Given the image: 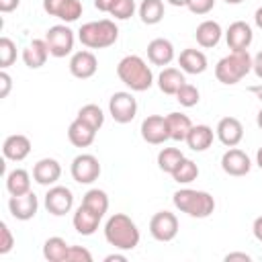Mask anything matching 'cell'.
<instances>
[{
	"label": "cell",
	"instance_id": "cell-1",
	"mask_svg": "<svg viewBox=\"0 0 262 262\" xmlns=\"http://www.w3.org/2000/svg\"><path fill=\"white\" fill-rule=\"evenodd\" d=\"M104 237L119 250H133L139 244V229L125 213H115L104 225Z\"/></svg>",
	"mask_w": 262,
	"mask_h": 262
},
{
	"label": "cell",
	"instance_id": "cell-2",
	"mask_svg": "<svg viewBox=\"0 0 262 262\" xmlns=\"http://www.w3.org/2000/svg\"><path fill=\"white\" fill-rule=\"evenodd\" d=\"M117 76L121 78L123 84H127L135 92L147 90L151 86V82H154L151 70L147 68V63L139 55H127V57H123L119 61V66H117Z\"/></svg>",
	"mask_w": 262,
	"mask_h": 262
},
{
	"label": "cell",
	"instance_id": "cell-3",
	"mask_svg": "<svg viewBox=\"0 0 262 262\" xmlns=\"http://www.w3.org/2000/svg\"><path fill=\"white\" fill-rule=\"evenodd\" d=\"M174 205L182 213L196 217V219H205L215 211V199L205 190H192V188L176 190L174 192Z\"/></svg>",
	"mask_w": 262,
	"mask_h": 262
},
{
	"label": "cell",
	"instance_id": "cell-4",
	"mask_svg": "<svg viewBox=\"0 0 262 262\" xmlns=\"http://www.w3.org/2000/svg\"><path fill=\"white\" fill-rule=\"evenodd\" d=\"M254 59L250 57L248 49L244 51H231L229 55L221 57L215 66V76L221 84H237L250 70Z\"/></svg>",
	"mask_w": 262,
	"mask_h": 262
},
{
	"label": "cell",
	"instance_id": "cell-5",
	"mask_svg": "<svg viewBox=\"0 0 262 262\" xmlns=\"http://www.w3.org/2000/svg\"><path fill=\"white\" fill-rule=\"evenodd\" d=\"M78 37L82 45L90 49H102V47H111L117 41L119 29L113 20L102 18V20H92V23L82 25V29L78 31Z\"/></svg>",
	"mask_w": 262,
	"mask_h": 262
},
{
	"label": "cell",
	"instance_id": "cell-6",
	"mask_svg": "<svg viewBox=\"0 0 262 262\" xmlns=\"http://www.w3.org/2000/svg\"><path fill=\"white\" fill-rule=\"evenodd\" d=\"M45 41L49 47V55L53 57H66L74 49V33L66 25L51 27L45 35Z\"/></svg>",
	"mask_w": 262,
	"mask_h": 262
},
{
	"label": "cell",
	"instance_id": "cell-7",
	"mask_svg": "<svg viewBox=\"0 0 262 262\" xmlns=\"http://www.w3.org/2000/svg\"><path fill=\"white\" fill-rule=\"evenodd\" d=\"M108 111L117 123H131L137 115V100L129 92H115L108 100Z\"/></svg>",
	"mask_w": 262,
	"mask_h": 262
},
{
	"label": "cell",
	"instance_id": "cell-8",
	"mask_svg": "<svg viewBox=\"0 0 262 262\" xmlns=\"http://www.w3.org/2000/svg\"><path fill=\"white\" fill-rule=\"evenodd\" d=\"M149 233L158 242H172L178 233V219L170 211H160L149 221Z\"/></svg>",
	"mask_w": 262,
	"mask_h": 262
},
{
	"label": "cell",
	"instance_id": "cell-9",
	"mask_svg": "<svg viewBox=\"0 0 262 262\" xmlns=\"http://www.w3.org/2000/svg\"><path fill=\"white\" fill-rule=\"evenodd\" d=\"M72 176L80 184H90L100 176V164L92 154L76 156L72 162Z\"/></svg>",
	"mask_w": 262,
	"mask_h": 262
},
{
	"label": "cell",
	"instance_id": "cell-10",
	"mask_svg": "<svg viewBox=\"0 0 262 262\" xmlns=\"http://www.w3.org/2000/svg\"><path fill=\"white\" fill-rule=\"evenodd\" d=\"M141 137L151 143V145H160L166 139H170V131H168V121L162 115H149L143 119L141 123Z\"/></svg>",
	"mask_w": 262,
	"mask_h": 262
},
{
	"label": "cell",
	"instance_id": "cell-11",
	"mask_svg": "<svg viewBox=\"0 0 262 262\" xmlns=\"http://www.w3.org/2000/svg\"><path fill=\"white\" fill-rule=\"evenodd\" d=\"M72 205H74V194L66 186H53L45 194V209L55 217H61V215L70 213Z\"/></svg>",
	"mask_w": 262,
	"mask_h": 262
},
{
	"label": "cell",
	"instance_id": "cell-12",
	"mask_svg": "<svg viewBox=\"0 0 262 262\" xmlns=\"http://www.w3.org/2000/svg\"><path fill=\"white\" fill-rule=\"evenodd\" d=\"M37 207H39L37 196H35V192H31V190L25 192V194L10 196V201H8L10 215H12L14 219H18V221H29V219H33L35 213H37Z\"/></svg>",
	"mask_w": 262,
	"mask_h": 262
},
{
	"label": "cell",
	"instance_id": "cell-13",
	"mask_svg": "<svg viewBox=\"0 0 262 262\" xmlns=\"http://www.w3.org/2000/svg\"><path fill=\"white\" fill-rule=\"evenodd\" d=\"M221 168H223V172L229 174V176H246V174L250 172V168H252V162H250V158H248L242 149L231 147V149H227V151L223 154V158H221Z\"/></svg>",
	"mask_w": 262,
	"mask_h": 262
},
{
	"label": "cell",
	"instance_id": "cell-14",
	"mask_svg": "<svg viewBox=\"0 0 262 262\" xmlns=\"http://www.w3.org/2000/svg\"><path fill=\"white\" fill-rule=\"evenodd\" d=\"M252 37H254V35H252V29H250V25L244 23V20L231 23L229 29H227V33H225L227 47H229L231 51H244V49H248L250 43H252Z\"/></svg>",
	"mask_w": 262,
	"mask_h": 262
},
{
	"label": "cell",
	"instance_id": "cell-15",
	"mask_svg": "<svg viewBox=\"0 0 262 262\" xmlns=\"http://www.w3.org/2000/svg\"><path fill=\"white\" fill-rule=\"evenodd\" d=\"M96 70H98V61H96L92 51H78L70 59V72H72L74 78L88 80L96 74Z\"/></svg>",
	"mask_w": 262,
	"mask_h": 262
},
{
	"label": "cell",
	"instance_id": "cell-16",
	"mask_svg": "<svg viewBox=\"0 0 262 262\" xmlns=\"http://www.w3.org/2000/svg\"><path fill=\"white\" fill-rule=\"evenodd\" d=\"M217 137L223 145L235 147L244 137V127L235 117H223L217 123Z\"/></svg>",
	"mask_w": 262,
	"mask_h": 262
},
{
	"label": "cell",
	"instance_id": "cell-17",
	"mask_svg": "<svg viewBox=\"0 0 262 262\" xmlns=\"http://www.w3.org/2000/svg\"><path fill=\"white\" fill-rule=\"evenodd\" d=\"M59 176H61V166H59V162L53 160V158H43V160H39V162L33 166V178H35V182L41 184V186L53 184L55 180H59Z\"/></svg>",
	"mask_w": 262,
	"mask_h": 262
},
{
	"label": "cell",
	"instance_id": "cell-18",
	"mask_svg": "<svg viewBox=\"0 0 262 262\" xmlns=\"http://www.w3.org/2000/svg\"><path fill=\"white\" fill-rule=\"evenodd\" d=\"M31 151V141L27 135H20V133H14L10 137L4 139L2 143V154L4 158L12 160V162H23Z\"/></svg>",
	"mask_w": 262,
	"mask_h": 262
},
{
	"label": "cell",
	"instance_id": "cell-19",
	"mask_svg": "<svg viewBox=\"0 0 262 262\" xmlns=\"http://www.w3.org/2000/svg\"><path fill=\"white\" fill-rule=\"evenodd\" d=\"M47 55H49V47H47V41L45 39H33L23 49V61L31 70H37V68L45 66Z\"/></svg>",
	"mask_w": 262,
	"mask_h": 262
},
{
	"label": "cell",
	"instance_id": "cell-20",
	"mask_svg": "<svg viewBox=\"0 0 262 262\" xmlns=\"http://www.w3.org/2000/svg\"><path fill=\"white\" fill-rule=\"evenodd\" d=\"M172 57H174V47H172V43L168 39L158 37V39L149 41V45H147V59L154 66H168L172 61Z\"/></svg>",
	"mask_w": 262,
	"mask_h": 262
},
{
	"label": "cell",
	"instance_id": "cell-21",
	"mask_svg": "<svg viewBox=\"0 0 262 262\" xmlns=\"http://www.w3.org/2000/svg\"><path fill=\"white\" fill-rule=\"evenodd\" d=\"M100 215H96L94 211H90L88 207L80 205L78 211L74 213V227L78 233L82 235H92L96 229H98V223H100Z\"/></svg>",
	"mask_w": 262,
	"mask_h": 262
},
{
	"label": "cell",
	"instance_id": "cell-22",
	"mask_svg": "<svg viewBox=\"0 0 262 262\" xmlns=\"http://www.w3.org/2000/svg\"><path fill=\"white\" fill-rule=\"evenodd\" d=\"M94 135H96V129H92L78 117H76V121H72V125L68 129V139L76 147H88L94 141Z\"/></svg>",
	"mask_w": 262,
	"mask_h": 262
},
{
	"label": "cell",
	"instance_id": "cell-23",
	"mask_svg": "<svg viewBox=\"0 0 262 262\" xmlns=\"http://www.w3.org/2000/svg\"><path fill=\"white\" fill-rule=\"evenodd\" d=\"M178 63H180V68L186 74H203L207 70V57H205V53L199 51V49H192V47H188V49H184L180 53Z\"/></svg>",
	"mask_w": 262,
	"mask_h": 262
},
{
	"label": "cell",
	"instance_id": "cell-24",
	"mask_svg": "<svg viewBox=\"0 0 262 262\" xmlns=\"http://www.w3.org/2000/svg\"><path fill=\"white\" fill-rule=\"evenodd\" d=\"M184 141L192 151H205L213 143V129L209 125H192Z\"/></svg>",
	"mask_w": 262,
	"mask_h": 262
},
{
	"label": "cell",
	"instance_id": "cell-25",
	"mask_svg": "<svg viewBox=\"0 0 262 262\" xmlns=\"http://www.w3.org/2000/svg\"><path fill=\"white\" fill-rule=\"evenodd\" d=\"M186 80H184V76H182V72L180 70H176V68H164L162 72H160V76H158V86H160V90L164 92V94H174L176 96V92H178V88L184 84Z\"/></svg>",
	"mask_w": 262,
	"mask_h": 262
},
{
	"label": "cell",
	"instance_id": "cell-26",
	"mask_svg": "<svg viewBox=\"0 0 262 262\" xmlns=\"http://www.w3.org/2000/svg\"><path fill=\"white\" fill-rule=\"evenodd\" d=\"M196 43L201 47H215L221 39V27L215 20H203L196 27Z\"/></svg>",
	"mask_w": 262,
	"mask_h": 262
},
{
	"label": "cell",
	"instance_id": "cell-27",
	"mask_svg": "<svg viewBox=\"0 0 262 262\" xmlns=\"http://www.w3.org/2000/svg\"><path fill=\"white\" fill-rule=\"evenodd\" d=\"M166 121H168L170 139H174V141H184L186 135H188V131L192 129L190 119L186 115H182V113H170L166 117Z\"/></svg>",
	"mask_w": 262,
	"mask_h": 262
},
{
	"label": "cell",
	"instance_id": "cell-28",
	"mask_svg": "<svg viewBox=\"0 0 262 262\" xmlns=\"http://www.w3.org/2000/svg\"><path fill=\"white\" fill-rule=\"evenodd\" d=\"M6 188L10 192V196H16V194H25L31 190V176L27 170L23 168H16L8 174L6 178Z\"/></svg>",
	"mask_w": 262,
	"mask_h": 262
},
{
	"label": "cell",
	"instance_id": "cell-29",
	"mask_svg": "<svg viewBox=\"0 0 262 262\" xmlns=\"http://www.w3.org/2000/svg\"><path fill=\"white\" fill-rule=\"evenodd\" d=\"M70 246L61 237H49L43 246V256L47 262H66Z\"/></svg>",
	"mask_w": 262,
	"mask_h": 262
},
{
	"label": "cell",
	"instance_id": "cell-30",
	"mask_svg": "<svg viewBox=\"0 0 262 262\" xmlns=\"http://www.w3.org/2000/svg\"><path fill=\"white\" fill-rule=\"evenodd\" d=\"M139 16L145 25H158L164 18V2L162 0H143L139 6Z\"/></svg>",
	"mask_w": 262,
	"mask_h": 262
},
{
	"label": "cell",
	"instance_id": "cell-31",
	"mask_svg": "<svg viewBox=\"0 0 262 262\" xmlns=\"http://www.w3.org/2000/svg\"><path fill=\"white\" fill-rule=\"evenodd\" d=\"M82 205L88 207L90 211H94L96 215L102 217V215L106 213V209H108V196H106L104 190H100V188H92V190H88V192L84 194Z\"/></svg>",
	"mask_w": 262,
	"mask_h": 262
},
{
	"label": "cell",
	"instance_id": "cell-32",
	"mask_svg": "<svg viewBox=\"0 0 262 262\" xmlns=\"http://www.w3.org/2000/svg\"><path fill=\"white\" fill-rule=\"evenodd\" d=\"M182 160H184V156H182L180 149H176V147H164V149L158 154V166H160L162 172H168V174H172V172L180 166Z\"/></svg>",
	"mask_w": 262,
	"mask_h": 262
},
{
	"label": "cell",
	"instance_id": "cell-33",
	"mask_svg": "<svg viewBox=\"0 0 262 262\" xmlns=\"http://www.w3.org/2000/svg\"><path fill=\"white\" fill-rule=\"evenodd\" d=\"M78 119L80 121H84L86 125H90L92 129H100L102 127V123H104V115H102V111H100V106L98 104H86V106H82L80 111H78Z\"/></svg>",
	"mask_w": 262,
	"mask_h": 262
},
{
	"label": "cell",
	"instance_id": "cell-34",
	"mask_svg": "<svg viewBox=\"0 0 262 262\" xmlns=\"http://www.w3.org/2000/svg\"><path fill=\"white\" fill-rule=\"evenodd\" d=\"M196 176H199V166L192 162V160H182L180 162V166L172 172V178L176 180V182H182V184H188V182H192V180H196Z\"/></svg>",
	"mask_w": 262,
	"mask_h": 262
},
{
	"label": "cell",
	"instance_id": "cell-35",
	"mask_svg": "<svg viewBox=\"0 0 262 262\" xmlns=\"http://www.w3.org/2000/svg\"><path fill=\"white\" fill-rule=\"evenodd\" d=\"M176 100H178L182 106H186V108L194 106V104L199 102V90H196V86L184 82V84L178 88V92H176Z\"/></svg>",
	"mask_w": 262,
	"mask_h": 262
},
{
	"label": "cell",
	"instance_id": "cell-36",
	"mask_svg": "<svg viewBox=\"0 0 262 262\" xmlns=\"http://www.w3.org/2000/svg\"><path fill=\"white\" fill-rule=\"evenodd\" d=\"M14 59H16V47H14V43L8 37H2L0 39V68L4 70L8 66H12Z\"/></svg>",
	"mask_w": 262,
	"mask_h": 262
},
{
	"label": "cell",
	"instance_id": "cell-37",
	"mask_svg": "<svg viewBox=\"0 0 262 262\" xmlns=\"http://www.w3.org/2000/svg\"><path fill=\"white\" fill-rule=\"evenodd\" d=\"M80 14H82V4H80V0H66L63 6H61L59 12H57V18H61V20H66V23H74V20H78Z\"/></svg>",
	"mask_w": 262,
	"mask_h": 262
},
{
	"label": "cell",
	"instance_id": "cell-38",
	"mask_svg": "<svg viewBox=\"0 0 262 262\" xmlns=\"http://www.w3.org/2000/svg\"><path fill=\"white\" fill-rule=\"evenodd\" d=\"M133 10H135V2L133 0H117V4L111 8L108 14H113L115 18L125 20V18L133 16Z\"/></svg>",
	"mask_w": 262,
	"mask_h": 262
},
{
	"label": "cell",
	"instance_id": "cell-39",
	"mask_svg": "<svg viewBox=\"0 0 262 262\" xmlns=\"http://www.w3.org/2000/svg\"><path fill=\"white\" fill-rule=\"evenodd\" d=\"M66 262H92V254L82 246H70Z\"/></svg>",
	"mask_w": 262,
	"mask_h": 262
},
{
	"label": "cell",
	"instance_id": "cell-40",
	"mask_svg": "<svg viewBox=\"0 0 262 262\" xmlns=\"http://www.w3.org/2000/svg\"><path fill=\"white\" fill-rule=\"evenodd\" d=\"M12 246H14V237L8 229V225L2 221L0 223V254H8L12 250Z\"/></svg>",
	"mask_w": 262,
	"mask_h": 262
},
{
	"label": "cell",
	"instance_id": "cell-41",
	"mask_svg": "<svg viewBox=\"0 0 262 262\" xmlns=\"http://www.w3.org/2000/svg\"><path fill=\"white\" fill-rule=\"evenodd\" d=\"M213 6H215V0H190L188 2L190 12L194 14H207L213 10Z\"/></svg>",
	"mask_w": 262,
	"mask_h": 262
},
{
	"label": "cell",
	"instance_id": "cell-42",
	"mask_svg": "<svg viewBox=\"0 0 262 262\" xmlns=\"http://www.w3.org/2000/svg\"><path fill=\"white\" fill-rule=\"evenodd\" d=\"M66 0H43V10L49 14V16H57L59 8L63 6Z\"/></svg>",
	"mask_w": 262,
	"mask_h": 262
},
{
	"label": "cell",
	"instance_id": "cell-43",
	"mask_svg": "<svg viewBox=\"0 0 262 262\" xmlns=\"http://www.w3.org/2000/svg\"><path fill=\"white\" fill-rule=\"evenodd\" d=\"M10 86H12V80H10V76L2 70V72H0V98H6V96H8Z\"/></svg>",
	"mask_w": 262,
	"mask_h": 262
},
{
	"label": "cell",
	"instance_id": "cell-44",
	"mask_svg": "<svg viewBox=\"0 0 262 262\" xmlns=\"http://www.w3.org/2000/svg\"><path fill=\"white\" fill-rule=\"evenodd\" d=\"M225 262H250V256L244 252H233L225 256Z\"/></svg>",
	"mask_w": 262,
	"mask_h": 262
},
{
	"label": "cell",
	"instance_id": "cell-45",
	"mask_svg": "<svg viewBox=\"0 0 262 262\" xmlns=\"http://www.w3.org/2000/svg\"><path fill=\"white\" fill-rule=\"evenodd\" d=\"M20 0H0V12H12L14 8H18Z\"/></svg>",
	"mask_w": 262,
	"mask_h": 262
},
{
	"label": "cell",
	"instance_id": "cell-46",
	"mask_svg": "<svg viewBox=\"0 0 262 262\" xmlns=\"http://www.w3.org/2000/svg\"><path fill=\"white\" fill-rule=\"evenodd\" d=\"M117 4V0H94V6L100 12H111V8Z\"/></svg>",
	"mask_w": 262,
	"mask_h": 262
},
{
	"label": "cell",
	"instance_id": "cell-47",
	"mask_svg": "<svg viewBox=\"0 0 262 262\" xmlns=\"http://www.w3.org/2000/svg\"><path fill=\"white\" fill-rule=\"evenodd\" d=\"M252 231H254V237L258 242H262V215L254 219V225H252Z\"/></svg>",
	"mask_w": 262,
	"mask_h": 262
},
{
	"label": "cell",
	"instance_id": "cell-48",
	"mask_svg": "<svg viewBox=\"0 0 262 262\" xmlns=\"http://www.w3.org/2000/svg\"><path fill=\"white\" fill-rule=\"evenodd\" d=\"M252 70H254V72H256V76L262 80V51H258V53H256L254 63H252Z\"/></svg>",
	"mask_w": 262,
	"mask_h": 262
},
{
	"label": "cell",
	"instance_id": "cell-49",
	"mask_svg": "<svg viewBox=\"0 0 262 262\" xmlns=\"http://www.w3.org/2000/svg\"><path fill=\"white\" fill-rule=\"evenodd\" d=\"M127 258L125 256H121V254H108L106 258H104V262H125Z\"/></svg>",
	"mask_w": 262,
	"mask_h": 262
},
{
	"label": "cell",
	"instance_id": "cell-50",
	"mask_svg": "<svg viewBox=\"0 0 262 262\" xmlns=\"http://www.w3.org/2000/svg\"><path fill=\"white\" fill-rule=\"evenodd\" d=\"M248 90H250L252 94H256V96H258V98L262 100V84H254V86H250Z\"/></svg>",
	"mask_w": 262,
	"mask_h": 262
},
{
	"label": "cell",
	"instance_id": "cell-51",
	"mask_svg": "<svg viewBox=\"0 0 262 262\" xmlns=\"http://www.w3.org/2000/svg\"><path fill=\"white\" fill-rule=\"evenodd\" d=\"M254 20H256V25L262 29V6L256 10V14H254Z\"/></svg>",
	"mask_w": 262,
	"mask_h": 262
},
{
	"label": "cell",
	"instance_id": "cell-52",
	"mask_svg": "<svg viewBox=\"0 0 262 262\" xmlns=\"http://www.w3.org/2000/svg\"><path fill=\"white\" fill-rule=\"evenodd\" d=\"M172 6H188V2L190 0H168Z\"/></svg>",
	"mask_w": 262,
	"mask_h": 262
},
{
	"label": "cell",
	"instance_id": "cell-53",
	"mask_svg": "<svg viewBox=\"0 0 262 262\" xmlns=\"http://www.w3.org/2000/svg\"><path fill=\"white\" fill-rule=\"evenodd\" d=\"M256 164L260 166V170H262V147L258 149V154H256Z\"/></svg>",
	"mask_w": 262,
	"mask_h": 262
},
{
	"label": "cell",
	"instance_id": "cell-54",
	"mask_svg": "<svg viewBox=\"0 0 262 262\" xmlns=\"http://www.w3.org/2000/svg\"><path fill=\"white\" fill-rule=\"evenodd\" d=\"M256 123H258V127L262 129V108H260V113H258V117H256Z\"/></svg>",
	"mask_w": 262,
	"mask_h": 262
},
{
	"label": "cell",
	"instance_id": "cell-55",
	"mask_svg": "<svg viewBox=\"0 0 262 262\" xmlns=\"http://www.w3.org/2000/svg\"><path fill=\"white\" fill-rule=\"evenodd\" d=\"M227 4H239V2H244V0H225Z\"/></svg>",
	"mask_w": 262,
	"mask_h": 262
}]
</instances>
